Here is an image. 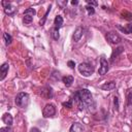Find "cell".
<instances>
[{"label": "cell", "instance_id": "obj_1", "mask_svg": "<svg viewBox=\"0 0 132 132\" xmlns=\"http://www.w3.org/2000/svg\"><path fill=\"white\" fill-rule=\"evenodd\" d=\"M74 98L76 99V101H78L80 104L90 106L91 104H93V97L92 94L89 90L87 89H81L79 91H77L74 94Z\"/></svg>", "mask_w": 132, "mask_h": 132}, {"label": "cell", "instance_id": "obj_2", "mask_svg": "<svg viewBox=\"0 0 132 132\" xmlns=\"http://www.w3.org/2000/svg\"><path fill=\"white\" fill-rule=\"evenodd\" d=\"M15 101V104L20 107H26L28 104H29V95L27 93H19L14 99Z\"/></svg>", "mask_w": 132, "mask_h": 132}, {"label": "cell", "instance_id": "obj_3", "mask_svg": "<svg viewBox=\"0 0 132 132\" xmlns=\"http://www.w3.org/2000/svg\"><path fill=\"white\" fill-rule=\"evenodd\" d=\"M78 71L80 72L81 75L88 77V76H90L91 74H93L94 68H93L92 65H90V64H88V63H80V64L78 65Z\"/></svg>", "mask_w": 132, "mask_h": 132}, {"label": "cell", "instance_id": "obj_4", "mask_svg": "<svg viewBox=\"0 0 132 132\" xmlns=\"http://www.w3.org/2000/svg\"><path fill=\"white\" fill-rule=\"evenodd\" d=\"M56 113V107L54 104L48 103L44 106L43 110H42V116L43 118H52L53 116H55Z\"/></svg>", "mask_w": 132, "mask_h": 132}, {"label": "cell", "instance_id": "obj_5", "mask_svg": "<svg viewBox=\"0 0 132 132\" xmlns=\"http://www.w3.org/2000/svg\"><path fill=\"white\" fill-rule=\"evenodd\" d=\"M108 69H109L108 62L105 60V58H101V60H100V67H99L98 73H99L100 75H104L105 73H107Z\"/></svg>", "mask_w": 132, "mask_h": 132}, {"label": "cell", "instance_id": "obj_6", "mask_svg": "<svg viewBox=\"0 0 132 132\" xmlns=\"http://www.w3.org/2000/svg\"><path fill=\"white\" fill-rule=\"evenodd\" d=\"M106 39H107L109 42H111V43H119V42L121 41L120 35H118V34L114 33V32H108V33L106 34Z\"/></svg>", "mask_w": 132, "mask_h": 132}, {"label": "cell", "instance_id": "obj_7", "mask_svg": "<svg viewBox=\"0 0 132 132\" xmlns=\"http://www.w3.org/2000/svg\"><path fill=\"white\" fill-rule=\"evenodd\" d=\"M2 5L4 6V12L6 14H13L14 11H15V8L10 4V2H7V1H2Z\"/></svg>", "mask_w": 132, "mask_h": 132}, {"label": "cell", "instance_id": "obj_8", "mask_svg": "<svg viewBox=\"0 0 132 132\" xmlns=\"http://www.w3.org/2000/svg\"><path fill=\"white\" fill-rule=\"evenodd\" d=\"M82 32H84V29H82V27H80V26H78V27L74 30L72 38H73V40H74L75 42H77V41L81 38V36H82Z\"/></svg>", "mask_w": 132, "mask_h": 132}, {"label": "cell", "instance_id": "obj_9", "mask_svg": "<svg viewBox=\"0 0 132 132\" xmlns=\"http://www.w3.org/2000/svg\"><path fill=\"white\" fill-rule=\"evenodd\" d=\"M8 68H9V65L8 63H4L2 64V66L0 67V73H1V76H0V80H3L8 72Z\"/></svg>", "mask_w": 132, "mask_h": 132}, {"label": "cell", "instance_id": "obj_10", "mask_svg": "<svg viewBox=\"0 0 132 132\" xmlns=\"http://www.w3.org/2000/svg\"><path fill=\"white\" fill-rule=\"evenodd\" d=\"M2 121H3V123L5 124V125H7L8 127L9 126H11L12 125V117H11V114L10 113H8V112H6V113H4L3 116H2Z\"/></svg>", "mask_w": 132, "mask_h": 132}, {"label": "cell", "instance_id": "obj_11", "mask_svg": "<svg viewBox=\"0 0 132 132\" xmlns=\"http://www.w3.org/2000/svg\"><path fill=\"white\" fill-rule=\"evenodd\" d=\"M84 128L80 123H73L70 127V132H82Z\"/></svg>", "mask_w": 132, "mask_h": 132}, {"label": "cell", "instance_id": "obj_12", "mask_svg": "<svg viewBox=\"0 0 132 132\" xmlns=\"http://www.w3.org/2000/svg\"><path fill=\"white\" fill-rule=\"evenodd\" d=\"M41 95L45 98H52L53 97V90L51 87H46L44 89H42L41 91Z\"/></svg>", "mask_w": 132, "mask_h": 132}, {"label": "cell", "instance_id": "obj_13", "mask_svg": "<svg viewBox=\"0 0 132 132\" xmlns=\"http://www.w3.org/2000/svg\"><path fill=\"white\" fill-rule=\"evenodd\" d=\"M114 88H116V82L114 81H108V82H105L104 85L101 86V89L104 90V91H110Z\"/></svg>", "mask_w": 132, "mask_h": 132}, {"label": "cell", "instance_id": "obj_14", "mask_svg": "<svg viewBox=\"0 0 132 132\" xmlns=\"http://www.w3.org/2000/svg\"><path fill=\"white\" fill-rule=\"evenodd\" d=\"M117 27H118L122 32H124L125 34H130V33H132V25H131V24H129L127 27H122V26H120V25H117Z\"/></svg>", "mask_w": 132, "mask_h": 132}, {"label": "cell", "instance_id": "obj_15", "mask_svg": "<svg viewBox=\"0 0 132 132\" xmlns=\"http://www.w3.org/2000/svg\"><path fill=\"white\" fill-rule=\"evenodd\" d=\"M54 23H55V28L60 29V28L62 27V25H63V18H62L61 15H57V16L55 18Z\"/></svg>", "mask_w": 132, "mask_h": 132}, {"label": "cell", "instance_id": "obj_16", "mask_svg": "<svg viewBox=\"0 0 132 132\" xmlns=\"http://www.w3.org/2000/svg\"><path fill=\"white\" fill-rule=\"evenodd\" d=\"M62 80H63V82H64V85H65L66 87H69V86H71V84L73 82V76H71V75L64 76V77L62 78Z\"/></svg>", "mask_w": 132, "mask_h": 132}, {"label": "cell", "instance_id": "obj_17", "mask_svg": "<svg viewBox=\"0 0 132 132\" xmlns=\"http://www.w3.org/2000/svg\"><path fill=\"white\" fill-rule=\"evenodd\" d=\"M126 98H127V105L132 104V88L126 91Z\"/></svg>", "mask_w": 132, "mask_h": 132}, {"label": "cell", "instance_id": "obj_18", "mask_svg": "<svg viewBox=\"0 0 132 132\" xmlns=\"http://www.w3.org/2000/svg\"><path fill=\"white\" fill-rule=\"evenodd\" d=\"M123 51H124V47H123V46H120V47H118L116 51H113V53H112V55H111V61H113L116 57H118L121 53H123Z\"/></svg>", "mask_w": 132, "mask_h": 132}, {"label": "cell", "instance_id": "obj_19", "mask_svg": "<svg viewBox=\"0 0 132 132\" xmlns=\"http://www.w3.org/2000/svg\"><path fill=\"white\" fill-rule=\"evenodd\" d=\"M36 14V11L34 8L30 7V8H27L25 11H24V15H31V16H34Z\"/></svg>", "mask_w": 132, "mask_h": 132}, {"label": "cell", "instance_id": "obj_20", "mask_svg": "<svg viewBox=\"0 0 132 132\" xmlns=\"http://www.w3.org/2000/svg\"><path fill=\"white\" fill-rule=\"evenodd\" d=\"M3 39H4L5 43H6V45H8V44H10L12 42V37L8 33H4L3 34Z\"/></svg>", "mask_w": 132, "mask_h": 132}, {"label": "cell", "instance_id": "obj_21", "mask_svg": "<svg viewBox=\"0 0 132 132\" xmlns=\"http://www.w3.org/2000/svg\"><path fill=\"white\" fill-rule=\"evenodd\" d=\"M52 37L55 39V40H58L60 38V34H59V29L57 28H54L52 30Z\"/></svg>", "mask_w": 132, "mask_h": 132}, {"label": "cell", "instance_id": "obj_22", "mask_svg": "<svg viewBox=\"0 0 132 132\" xmlns=\"http://www.w3.org/2000/svg\"><path fill=\"white\" fill-rule=\"evenodd\" d=\"M86 9H87V11H88V14H89V15H91V14H94V13H95V9H94V7H93V6H91V5H87V6H86Z\"/></svg>", "mask_w": 132, "mask_h": 132}, {"label": "cell", "instance_id": "obj_23", "mask_svg": "<svg viewBox=\"0 0 132 132\" xmlns=\"http://www.w3.org/2000/svg\"><path fill=\"white\" fill-rule=\"evenodd\" d=\"M23 21H24L25 24H30L33 21V16H31V15H24Z\"/></svg>", "mask_w": 132, "mask_h": 132}, {"label": "cell", "instance_id": "obj_24", "mask_svg": "<svg viewBox=\"0 0 132 132\" xmlns=\"http://www.w3.org/2000/svg\"><path fill=\"white\" fill-rule=\"evenodd\" d=\"M50 10H51V5H50L48 9L46 10V12H45V14H44L43 19H42V20H40V22H39V24H40V25H43V24H44V22H45V20H46V18H47V14H48V12H50Z\"/></svg>", "mask_w": 132, "mask_h": 132}, {"label": "cell", "instance_id": "obj_25", "mask_svg": "<svg viewBox=\"0 0 132 132\" xmlns=\"http://www.w3.org/2000/svg\"><path fill=\"white\" fill-rule=\"evenodd\" d=\"M62 104H63V106H66V107H68V108H71V107H72V100H69V101H67V102H63Z\"/></svg>", "mask_w": 132, "mask_h": 132}, {"label": "cell", "instance_id": "obj_26", "mask_svg": "<svg viewBox=\"0 0 132 132\" xmlns=\"http://www.w3.org/2000/svg\"><path fill=\"white\" fill-rule=\"evenodd\" d=\"M113 103H114V108H116V110H118V109H119V98H118V97H114V98H113Z\"/></svg>", "mask_w": 132, "mask_h": 132}, {"label": "cell", "instance_id": "obj_27", "mask_svg": "<svg viewBox=\"0 0 132 132\" xmlns=\"http://www.w3.org/2000/svg\"><path fill=\"white\" fill-rule=\"evenodd\" d=\"M67 65H68L71 69H74V67H75V62H73V61H68V62H67Z\"/></svg>", "mask_w": 132, "mask_h": 132}, {"label": "cell", "instance_id": "obj_28", "mask_svg": "<svg viewBox=\"0 0 132 132\" xmlns=\"http://www.w3.org/2000/svg\"><path fill=\"white\" fill-rule=\"evenodd\" d=\"M87 3H88L89 5H91V6H97V5H98V3H97L96 1H90V0H88Z\"/></svg>", "mask_w": 132, "mask_h": 132}, {"label": "cell", "instance_id": "obj_29", "mask_svg": "<svg viewBox=\"0 0 132 132\" xmlns=\"http://www.w3.org/2000/svg\"><path fill=\"white\" fill-rule=\"evenodd\" d=\"M30 132H40V130L38 128H36V127H33V128H31Z\"/></svg>", "mask_w": 132, "mask_h": 132}, {"label": "cell", "instance_id": "obj_30", "mask_svg": "<svg viewBox=\"0 0 132 132\" xmlns=\"http://www.w3.org/2000/svg\"><path fill=\"white\" fill-rule=\"evenodd\" d=\"M58 4H59V5H61V6L63 7V5H66V4H67V1H63V2H60V1H59V2H58Z\"/></svg>", "mask_w": 132, "mask_h": 132}, {"label": "cell", "instance_id": "obj_31", "mask_svg": "<svg viewBox=\"0 0 132 132\" xmlns=\"http://www.w3.org/2000/svg\"><path fill=\"white\" fill-rule=\"evenodd\" d=\"M78 3V1H76V0H73V1H71V4L72 5H76Z\"/></svg>", "mask_w": 132, "mask_h": 132}]
</instances>
